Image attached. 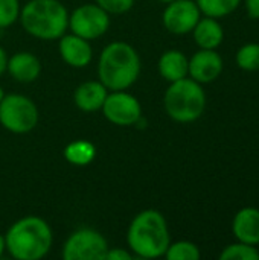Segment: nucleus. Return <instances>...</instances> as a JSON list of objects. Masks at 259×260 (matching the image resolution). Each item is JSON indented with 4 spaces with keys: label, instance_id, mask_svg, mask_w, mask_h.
Masks as SVG:
<instances>
[{
    "label": "nucleus",
    "instance_id": "obj_17",
    "mask_svg": "<svg viewBox=\"0 0 259 260\" xmlns=\"http://www.w3.org/2000/svg\"><path fill=\"white\" fill-rule=\"evenodd\" d=\"M188 64L189 59L183 52L177 49H171L160 56L159 72L163 79H166L168 82H174L188 76Z\"/></svg>",
    "mask_w": 259,
    "mask_h": 260
},
{
    "label": "nucleus",
    "instance_id": "obj_9",
    "mask_svg": "<svg viewBox=\"0 0 259 260\" xmlns=\"http://www.w3.org/2000/svg\"><path fill=\"white\" fill-rule=\"evenodd\" d=\"M101 110L105 119L118 126H131L137 123L142 116L139 101L124 90H116L107 94Z\"/></svg>",
    "mask_w": 259,
    "mask_h": 260
},
{
    "label": "nucleus",
    "instance_id": "obj_12",
    "mask_svg": "<svg viewBox=\"0 0 259 260\" xmlns=\"http://www.w3.org/2000/svg\"><path fill=\"white\" fill-rule=\"evenodd\" d=\"M60 55L66 64L75 69L85 67L93 56L92 46L89 44V40H84L75 34L72 35H63L60 38Z\"/></svg>",
    "mask_w": 259,
    "mask_h": 260
},
{
    "label": "nucleus",
    "instance_id": "obj_4",
    "mask_svg": "<svg viewBox=\"0 0 259 260\" xmlns=\"http://www.w3.org/2000/svg\"><path fill=\"white\" fill-rule=\"evenodd\" d=\"M23 29L40 40H58L69 26V14L58 0H31L20 9Z\"/></svg>",
    "mask_w": 259,
    "mask_h": 260
},
{
    "label": "nucleus",
    "instance_id": "obj_22",
    "mask_svg": "<svg viewBox=\"0 0 259 260\" xmlns=\"http://www.w3.org/2000/svg\"><path fill=\"white\" fill-rule=\"evenodd\" d=\"M202 256L200 248L189 241H179L169 244L165 257L168 260H198Z\"/></svg>",
    "mask_w": 259,
    "mask_h": 260
},
{
    "label": "nucleus",
    "instance_id": "obj_18",
    "mask_svg": "<svg viewBox=\"0 0 259 260\" xmlns=\"http://www.w3.org/2000/svg\"><path fill=\"white\" fill-rule=\"evenodd\" d=\"M96 155V149L93 143L87 140H75L69 143L64 149V157L70 165L75 166H87Z\"/></svg>",
    "mask_w": 259,
    "mask_h": 260
},
{
    "label": "nucleus",
    "instance_id": "obj_7",
    "mask_svg": "<svg viewBox=\"0 0 259 260\" xmlns=\"http://www.w3.org/2000/svg\"><path fill=\"white\" fill-rule=\"evenodd\" d=\"M108 244L105 238L93 229L73 232L63 248L64 260H105Z\"/></svg>",
    "mask_w": 259,
    "mask_h": 260
},
{
    "label": "nucleus",
    "instance_id": "obj_15",
    "mask_svg": "<svg viewBox=\"0 0 259 260\" xmlns=\"http://www.w3.org/2000/svg\"><path fill=\"white\" fill-rule=\"evenodd\" d=\"M107 87L101 81H87L75 90V105L85 113H93L102 108L107 98Z\"/></svg>",
    "mask_w": 259,
    "mask_h": 260
},
{
    "label": "nucleus",
    "instance_id": "obj_13",
    "mask_svg": "<svg viewBox=\"0 0 259 260\" xmlns=\"http://www.w3.org/2000/svg\"><path fill=\"white\" fill-rule=\"evenodd\" d=\"M232 233L237 241L259 245V209L256 207H243L237 212L232 221Z\"/></svg>",
    "mask_w": 259,
    "mask_h": 260
},
{
    "label": "nucleus",
    "instance_id": "obj_5",
    "mask_svg": "<svg viewBox=\"0 0 259 260\" xmlns=\"http://www.w3.org/2000/svg\"><path fill=\"white\" fill-rule=\"evenodd\" d=\"M166 114L179 123L198 120L206 108V93L200 82L182 78L169 84L163 98Z\"/></svg>",
    "mask_w": 259,
    "mask_h": 260
},
{
    "label": "nucleus",
    "instance_id": "obj_26",
    "mask_svg": "<svg viewBox=\"0 0 259 260\" xmlns=\"http://www.w3.org/2000/svg\"><path fill=\"white\" fill-rule=\"evenodd\" d=\"M246 11L249 17L259 20V0H246Z\"/></svg>",
    "mask_w": 259,
    "mask_h": 260
},
{
    "label": "nucleus",
    "instance_id": "obj_29",
    "mask_svg": "<svg viewBox=\"0 0 259 260\" xmlns=\"http://www.w3.org/2000/svg\"><path fill=\"white\" fill-rule=\"evenodd\" d=\"M3 96H5V93H3V88L0 87V102H2V99H3Z\"/></svg>",
    "mask_w": 259,
    "mask_h": 260
},
{
    "label": "nucleus",
    "instance_id": "obj_16",
    "mask_svg": "<svg viewBox=\"0 0 259 260\" xmlns=\"http://www.w3.org/2000/svg\"><path fill=\"white\" fill-rule=\"evenodd\" d=\"M194 40L200 49H215L221 46L224 40V29L220 24L218 18L203 17L198 20L195 27L192 29Z\"/></svg>",
    "mask_w": 259,
    "mask_h": 260
},
{
    "label": "nucleus",
    "instance_id": "obj_21",
    "mask_svg": "<svg viewBox=\"0 0 259 260\" xmlns=\"http://www.w3.org/2000/svg\"><path fill=\"white\" fill-rule=\"evenodd\" d=\"M221 260H259V248L255 245H249L237 241L223 248L220 253Z\"/></svg>",
    "mask_w": 259,
    "mask_h": 260
},
{
    "label": "nucleus",
    "instance_id": "obj_27",
    "mask_svg": "<svg viewBox=\"0 0 259 260\" xmlns=\"http://www.w3.org/2000/svg\"><path fill=\"white\" fill-rule=\"evenodd\" d=\"M6 62H8L6 52H5V49L0 46V76H2V73L6 70Z\"/></svg>",
    "mask_w": 259,
    "mask_h": 260
},
{
    "label": "nucleus",
    "instance_id": "obj_24",
    "mask_svg": "<svg viewBox=\"0 0 259 260\" xmlns=\"http://www.w3.org/2000/svg\"><path fill=\"white\" fill-rule=\"evenodd\" d=\"M95 3L108 14H124L133 8L134 0H95Z\"/></svg>",
    "mask_w": 259,
    "mask_h": 260
},
{
    "label": "nucleus",
    "instance_id": "obj_6",
    "mask_svg": "<svg viewBox=\"0 0 259 260\" xmlns=\"http://www.w3.org/2000/svg\"><path fill=\"white\" fill-rule=\"evenodd\" d=\"M0 123L14 134H26L38 123V108L23 94H6L0 102Z\"/></svg>",
    "mask_w": 259,
    "mask_h": 260
},
{
    "label": "nucleus",
    "instance_id": "obj_10",
    "mask_svg": "<svg viewBox=\"0 0 259 260\" xmlns=\"http://www.w3.org/2000/svg\"><path fill=\"white\" fill-rule=\"evenodd\" d=\"M168 6L163 11L162 21L168 32L176 35H185L192 32L202 12L194 0H174L166 3Z\"/></svg>",
    "mask_w": 259,
    "mask_h": 260
},
{
    "label": "nucleus",
    "instance_id": "obj_8",
    "mask_svg": "<svg viewBox=\"0 0 259 260\" xmlns=\"http://www.w3.org/2000/svg\"><path fill=\"white\" fill-rule=\"evenodd\" d=\"M110 26V14L96 3L78 6L69 15V27L84 40H96L102 37Z\"/></svg>",
    "mask_w": 259,
    "mask_h": 260
},
{
    "label": "nucleus",
    "instance_id": "obj_19",
    "mask_svg": "<svg viewBox=\"0 0 259 260\" xmlns=\"http://www.w3.org/2000/svg\"><path fill=\"white\" fill-rule=\"evenodd\" d=\"M200 12L206 17L223 18L235 12L241 0H195Z\"/></svg>",
    "mask_w": 259,
    "mask_h": 260
},
{
    "label": "nucleus",
    "instance_id": "obj_20",
    "mask_svg": "<svg viewBox=\"0 0 259 260\" xmlns=\"http://www.w3.org/2000/svg\"><path fill=\"white\" fill-rule=\"evenodd\" d=\"M237 66L244 72L259 70V43H247L241 46L235 55Z\"/></svg>",
    "mask_w": 259,
    "mask_h": 260
},
{
    "label": "nucleus",
    "instance_id": "obj_25",
    "mask_svg": "<svg viewBox=\"0 0 259 260\" xmlns=\"http://www.w3.org/2000/svg\"><path fill=\"white\" fill-rule=\"evenodd\" d=\"M133 259V254L128 253L127 250H122V248H113L107 251V256L105 260H131Z\"/></svg>",
    "mask_w": 259,
    "mask_h": 260
},
{
    "label": "nucleus",
    "instance_id": "obj_3",
    "mask_svg": "<svg viewBox=\"0 0 259 260\" xmlns=\"http://www.w3.org/2000/svg\"><path fill=\"white\" fill-rule=\"evenodd\" d=\"M5 245L14 259H43L52 247V230L44 219L26 216L9 227L5 235Z\"/></svg>",
    "mask_w": 259,
    "mask_h": 260
},
{
    "label": "nucleus",
    "instance_id": "obj_1",
    "mask_svg": "<svg viewBox=\"0 0 259 260\" xmlns=\"http://www.w3.org/2000/svg\"><path fill=\"white\" fill-rule=\"evenodd\" d=\"M127 241L131 251L142 259H157L165 256L171 244L165 216L154 209L140 212L128 227Z\"/></svg>",
    "mask_w": 259,
    "mask_h": 260
},
{
    "label": "nucleus",
    "instance_id": "obj_11",
    "mask_svg": "<svg viewBox=\"0 0 259 260\" xmlns=\"http://www.w3.org/2000/svg\"><path fill=\"white\" fill-rule=\"evenodd\" d=\"M223 73V58L215 49H200L195 52L188 64V75L200 82L211 84Z\"/></svg>",
    "mask_w": 259,
    "mask_h": 260
},
{
    "label": "nucleus",
    "instance_id": "obj_28",
    "mask_svg": "<svg viewBox=\"0 0 259 260\" xmlns=\"http://www.w3.org/2000/svg\"><path fill=\"white\" fill-rule=\"evenodd\" d=\"M5 248H6V245H5V236H2V235H0V256L3 254Z\"/></svg>",
    "mask_w": 259,
    "mask_h": 260
},
{
    "label": "nucleus",
    "instance_id": "obj_23",
    "mask_svg": "<svg viewBox=\"0 0 259 260\" xmlns=\"http://www.w3.org/2000/svg\"><path fill=\"white\" fill-rule=\"evenodd\" d=\"M20 17L18 0H0V29L9 27Z\"/></svg>",
    "mask_w": 259,
    "mask_h": 260
},
{
    "label": "nucleus",
    "instance_id": "obj_14",
    "mask_svg": "<svg viewBox=\"0 0 259 260\" xmlns=\"http://www.w3.org/2000/svg\"><path fill=\"white\" fill-rule=\"evenodd\" d=\"M6 70L18 82H34L41 72L40 59L31 52H18L6 62Z\"/></svg>",
    "mask_w": 259,
    "mask_h": 260
},
{
    "label": "nucleus",
    "instance_id": "obj_2",
    "mask_svg": "<svg viewBox=\"0 0 259 260\" xmlns=\"http://www.w3.org/2000/svg\"><path fill=\"white\" fill-rule=\"evenodd\" d=\"M99 81L107 90H127L140 75V58L133 46L114 41L104 47L98 62Z\"/></svg>",
    "mask_w": 259,
    "mask_h": 260
},
{
    "label": "nucleus",
    "instance_id": "obj_30",
    "mask_svg": "<svg viewBox=\"0 0 259 260\" xmlns=\"http://www.w3.org/2000/svg\"><path fill=\"white\" fill-rule=\"evenodd\" d=\"M159 2H162V3H171V2H174V0H159Z\"/></svg>",
    "mask_w": 259,
    "mask_h": 260
}]
</instances>
